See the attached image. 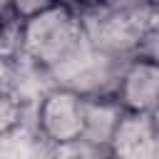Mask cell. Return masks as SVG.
<instances>
[{
  "mask_svg": "<svg viewBox=\"0 0 159 159\" xmlns=\"http://www.w3.org/2000/svg\"><path fill=\"white\" fill-rule=\"evenodd\" d=\"M82 42H87L84 20L67 2H45L17 25V47L32 65L45 70L67 62Z\"/></svg>",
  "mask_w": 159,
  "mask_h": 159,
  "instance_id": "obj_1",
  "label": "cell"
},
{
  "mask_svg": "<svg viewBox=\"0 0 159 159\" xmlns=\"http://www.w3.org/2000/svg\"><path fill=\"white\" fill-rule=\"evenodd\" d=\"M154 7L149 5H122L102 12L92 30H87V42H92L99 52L117 57L132 52L142 40L154 30Z\"/></svg>",
  "mask_w": 159,
  "mask_h": 159,
  "instance_id": "obj_2",
  "label": "cell"
},
{
  "mask_svg": "<svg viewBox=\"0 0 159 159\" xmlns=\"http://www.w3.org/2000/svg\"><path fill=\"white\" fill-rule=\"evenodd\" d=\"M37 129L57 147L84 142L87 137V97L70 87L50 89L37 104Z\"/></svg>",
  "mask_w": 159,
  "mask_h": 159,
  "instance_id": "obj_3",
  "label": "cell"
},
{
  "mask_svg": "<svg viewBox=\"0 0 159 159\" xmlns=\"http://www.w3.org/2000/svg\"><path fill=\"white\" fill-rule=\"evenodd\" d=\"M112 99L122 112L152 114L159 107V60L134 57L119 75Z\"/></svg>",
  "mask_w": 159,
  "mask_h": 159,
  "instance_id": "obj_4",
  "label": "cell"
},
{
  "mask_svg": "<svg viewBox=\"0 0 159 159\" xmlns=\"http://www.w3.org/2000/svg\"><path fill=\"white\" fill-rule=\"evenodd\" d=\"M157 154H159V142L154 137L149 114L122 112L107 139V157L109 159H157Z\"/></svg>",
  "mask_w": 159,
  "mask_h": 159,
  "instance_id": "obj_5",
  "label": "cell"
},
{
  "mask_svg": "<svg viewBox=\"0 0 159 159\" xmlns=\"http://www.w3.org/2000/svg\"><path fill=\"white\" fill-rule=\"evenodd\" d=\"M22 119V104L12 92H0V137H7L17 129Z\"/></svg>",
  "mask_w": 159,
  "mask_h": 159,
  "instance_id": "obj_6",
  "label": "cell"
},
{
  "mask_svg": "<svg viewBox=\"0 0 159 159\" xmlns=\"http://www.w3.org/2000/svg\"><path fill=\"white\" fill-rule=\"evenodd\" d=\"M10 84H12V67L10 60L0 52V92H10Z\"/></svg>",
  "mask_w": 159,
  "mask_h": 159,
  "instance_id": "obj_7",
  "label": "cell"
},
{
  "mask_svg": "<svg viewBox=\"0 0 159 159\" xmlns=\"http://www.w3.org/2000/svg\"><path fill=\"white\" fill-rule=\"evenodd\" d=\"M149 122H152V129H154V137H157V142H159V107L149 114Z\"/></svg>",
  "mask_w": 159,
  "mask_h": 159,
  "instance_id": "obj_8",
  "label": "cell"
},
{
  "mask_svg": "<svg viewBox=\"0 0 159 159\" xmlns=\"http://www.w3.org/2000/svg\"><path fill=\"white\" fill-rule=\"evenodd\" d=\"M104 159H109V157H104Z\"/></svg>",
  "mask_w": 159,
  "mask_h": 159,
  "instance_id": "obj_9",
  "label": "cell"
}]
</instances>
